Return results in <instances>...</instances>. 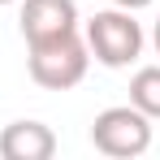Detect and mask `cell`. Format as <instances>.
I'll return each mask as SVG.
<instances>
[{"label":"cell","instance_id":"obj_8","mask_svg":"<svg viewBox=\"0 0 160 160\" xmlns=\"http://www.w3.org/2000/svg\"><path fill=\"white\" fill-rule=\"evenodd\" d=\"M152 48H156V56H160V18H156V26H152Z\"/></svg>","mask_w":160,"mask_h":160},{"label":"cell","instance_id":"obj_2","mask_svg":"<svg viewBox=\"0 0 160 160\" xmlns=\"http://www.w3.org/2000/svg\"><path fill=\"white\" fill-rule=\"evenodd\" d=\"M30 78L48 91H69L87 78V65H91V52H87V39L78 30L61 35V39H48V43H30Z\"/></svg>","mask_w":160,"mask_h":160},{"label":"cell","instance_id":"obj_1","mask_svg":"<svg viewBox=\"0 0 160 160\" xmlns=\"http://www.w3.org/2000/svg\"><path fill=\"white\" fill-rule=\"evenodd\" d=\"M87 52L95 56L104 69H126V65H134L138 61V52H143V26L134 22V9H100L91 22H87Z\"/></svg>","mask_w":160,"mask_h":160},{"label":"cell","instance_id":"obj_7","mask_svg":"<svg viewBox=\"0 0 160 160\" xmlns=\"http://www.w3.org/2000/svg\"><path fill=\"white\" fill-rule=\"evenodd\" d=\"M112 4H121V9H147L152 0H112Z\"/></svg>","mask_w":160,"mask_h":160},{"label":"cell","instance_id":"obj_4","mask_svg":"<svg viewBox=\"0 0 160 160\" xmlns=\"http://www.w3.org/2000/svg\"><path fill=\"white\" fill-rule=\"evenodd\" d=\"M22 39L30 43H48L69 30H78V4L74 0H22Z\"/></svg>","mask_w":160,"mask_h":160},{"label":"cell","instance_id":"obj_9","mask_svg":"<svg viewBox=\"0 0 160 160\" xmlns=\"http://www.w3.org/2000/svg\"><path fill=\"white\" fill-rule=\"evenodd\" d=\"M0 4H13V0H0Z\"/></svg>","mask_w":160,"mask_h":160},{"label":"cell","instance_id":"obj_5","mask_svg":"<svg viewBox=\"0 0 160 160\" xmlns=\"http://www.w3.org/2000/svg\"><path fill=\"white\" fill-rule=\"evenodd\" d=\"M0 156L4 160H52L56 134L43 121H9L0 130Z\"/></svg>","mask_w":160,"mask_h":160},{"label":"cell","instance_id":"obj_3","mask_svg":"<svg viewBox=\"0 0 160 160\" xmlns=\"http://www.w3.org/2000/svg\"><path fill=\"white\" fill-rule=\"evenodd\" d=\"M91 143H95V152H104L112 160H134L152 147V117L138 112L134 104L104 108L91 121Z\"/></svg>","mask_w":160,"mask_h":160},{"label":"cell","instance_id":"obj_6","mask_svg":"<svg viewBox=\"0 0 160 160\" xmlns=\"http://www.w3.org/2000/svg\"><path fill=\"white\" fill-rule=\"evenodd\" d=\"M130 104L138 112H147L152 121H160V65H143L130 78Z\"/></svg>","mask_w":160,"mask_h":160}]
</instances>
